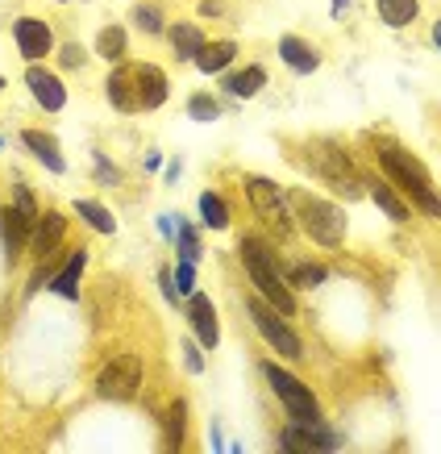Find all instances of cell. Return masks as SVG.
<instances>
[{
	"mask_svg": "<svg viewBox=\"0 0 441 454\" xmlns=\"http://www.w3.org/2000/svg\"><path fill=\"white\" fill-rule=\"evenodd\" d=\"M237 254H242V262H246L250 279H254V288L267 296V304H275L279 317H291V313H296V296H291L288 279L279 276V262H275V254H271V247H267L262 238L246 234V238H242V247H237Z\"/></svg>",
	"mask_w": 441,
	"mask_h": 454,
	"instance_id": "obj_3",
	"label": "cell"
},
{
	"mask_svg": "<svg viewBox=\"0 0 441 454\" xmlns=\"http://www.w3.org/2000/svg\"><path fill=\"white\" fill-rule=\"evenodd\" d=\"M200 13H205V17H217L220 13V0H205V4H200Z\"/></svg>",
	"mask_w": 441,
	"mask_h": 454,
	"instance_id": "obj_36",
	"label": "cell"
},
{
	"mask_svg": "<svg viewBox=\"0 0 441 454\" xmlns=\"http://www.w3.org/2000/svg\"><path fill=\"white\" fill-rule=\"evenodd\" d=\"M183 363H188V372H192V375L205 372V363H200V350H196L192 342H183Z\"/></svg>",
	"mask_w": 441,
	"mask_h": 454,
	"instance_id": "obj_33",
	"label": "cell"
},
{
	"mask_svg": "<svg viewBox=\"0 0 441 454\" xmlns=\"http://www.w3.org/2000/svg\"><path fill=\"white\" fill-rule=\"evenodd\" d=\"M17 213H21V217L26 221H38V208H34V196H29V188H17Z\"/></svg>",
	"mask_w": 441,
	"mask_h": 454,
	"instance_id": "obj_32",
	"label": "cell"
},
{
	"mask_svg": "<svg viewBox=\"0 0 441 454\" xmlns=\"http://www.w3.org/2000/svg\"><path fill=\"white\" fill-rule=\"evenodd\" d=\"M13 38H17V51L29 59V63H38L42 55H50V46H55V34L46 21H34V17H21L13 26Z\"/></svg>",
	"mask_w": 441,
	"mask_h": 454,
	"instance_id": "obj_11",
	"label": "cell"
},
{
	"mask_svg": "<svg viewBox=\"0 0 441 454\" xmlns=\"http://www.w3.org/2000/svg\"><path fill=\"white\" fill-rule=\"evenodd\" d=\"M83 262H88V250H75V254L67 259V267H63L55 279H46V284H50V292H58V296L75 301V296H80V271H83Z\"/></svg>",
	"mask_w": 441,
	"mask_h": 454,
	"instance_id": "obj_18",
	"label": "cell"
},
{
	"mask_svg": "<svg viewBox=\"0 0 441 454\" xmlns=\"http://www.w3.org/2000/svg\"><path fill=\"white\" fill-rule=\"evenodd\" d=\"M325 279V267H308V262H300L296 271H291V284H304V288H313V284H321Z\"/></svg>",
	"mask_w": 441,
	"mask_h": 454,
	"instance_id": "obj_30",
	"label": "cell"
},
{
	"mask_svg": "<svg viewBox=\"0 0 441 454\" xmlns=\"http://www.w3.org/2000/svg\"><path fill=\"white\" fill-rule=\"evenodd\" d=\"M21 138H26V146L34 154H38L42 163H46V171H55V176H63V171H67V163H63V154H58V146H55V138H50V134H38V129H26V134H21Z\"/></svg>",
	"mask_w": 441,
	"mask_h": 454,
	"instance_id": "obj_19",
	"label": "cell"
},
{
	"mask_svg": "<svg viewBox=\"0 0 441 454\" xmlns=\"http://www.w3.org/2000/svg\"><path fill=\"white\" fill-rule=\"evenodd\" d=\"M262 372H267V384L275 387L279 404L288 409L291 421H321V409H317V396L308 392V387L296 380L291 372H279V363H262Z\"/></svg>",
	"mask_w": 441,
	"mask_h": 454,
	"instance_id": "obj_7",
	"label": "cell"
},
{
	"mask_svg": "<svg viewBox=\"0 0 441 454\" xmlns=\"http://www.w3.org/2000/svg\"><path fill=\"white\" fill-rule=\"evenodd\" d=\"M246 196H250V205H254V213H259V221L271 234L291 238L296 221H291V208H288V192H279V184H271V179H246Z\"/></svg>",
	"mask_w": 441,
	"mask_h": 454,
	"instance_id": "obj_6",
	"label": "cell"
},
{
	"mask_svg": "<svg viewBox=\"0 0 441 454\" xmlns=\"http://www.w3.org/2000/svg\"><path fill=\"white\" fill-rule=\"evenodd\" d=\"M200 217H205V225H213V230H229V208H225V200H220L217 192L200 196Z\"/></svg>",
	"mask_w": 441,
	"mask_h": 454,
	"instance_id": "obj_25",
	"label": "cell"
},
{
	"mask_svg": "<svg viewBox=\"0 0 441 454\" xmlns=\"http://www.w3.org/2000/svg\"><path fill=\"white\" fill-rule=\"evenodd\" d=\"M138 384H142V363L134 355H121L104 363V372L97 380V392L104 400H134L138 396Z\"/></svg>",
	"mask_w": 441,
	"mask_h": 454,
	"instance_id": "obj_8",
	"label": "cell"
},
{
	"mask_svg": "<svg viewBox=\"0 0 441 454\" xmlns=\"http://www.w3.org/2000/svg\"><path fill=\"white\" fill-rule=\"evenodd\" d=\"M75 213H80L92 230H100V234H117V221H112V213L100 200H75Z\"/></svg>",
	"mask_w": 441,
	"mask_h": 454,
	"instance_id": "obj_23",
	"label": "cell"
},
{
	"mask_svg": "<svg viewBox=\"0 0 441 454\" xmlns=\"http://www.w3.org/2000/svg\"><path fill=\"white\" fill-rule=\"evenodd\" d=\"M291 217H296V225H300L304 234L313 238L317 247H342L345 242V230H350V221H345V213L333 200H321V196H308V192H291Z\"/></svg>",
	"mask_w": 441,
	"mask_h": 454,
	"instance_id": "obj_4",
	"label": "cell"
},
{
	"mask_svg": "<svg viewBox=\"0 0 441 454\" xmlns=\"http://www.w3.org/2000/svg\"><path fill=\"white\" fill-rule=\"evenodd\" d=\"M63 63H67V67H83V51L80 46H67V51H63Z\"/></svg>",
	"mask_w": 441,
	"mask_h": 454,
	"instance_id": "obj_35",
	"label": "cell"
},
{
	"mask_svg": "<svg viewBox=\"0 0 441 454\" xmlns=\"http://www.w3.org/2000/svg\"><path fill=\"white\" fill-rule=\"evenodd\" d=\"M200 46H205V34H200L196 26H175L171 29V51H175L180 59H196Z\"/></svg>",
	"mask_w": 441,
	"mask_h": 454,
	"instance_id": "obj_24",
	"label": "cell"
},
{
	"mask_svg": "<svg viewBox=\"0 0 441 454\" xmlns=\"http://www.w3.org/2000/svg\"><path fill=\"white\" fill-rule=\"evenodd\" d=\"M171 284H175V296H192L196 292V262L180 259V267L171 271Z\"/></svg>",
	"mask_w": 441,
	"mask_h": 454,
	"instance_id": "obj_28",
	"label": "cell"
},
{
	"mask_svg": "<svg viewBox=\"0 0 441 454\" xmlns=\"http://www.w3.org/2000/svg\"><path fill=\"white\" fill-rule=\"evenodd\" d=\"M308 163H313V171H317L329 188H337L342 196H362V179L359 171H354V163H350V154L342 151V146H333V142H313L308 146Z\"/></svg>",
	"mask_w": 441,
	"mask_h": 454,
	"instance_id": "obj_5",
	"label": "cell"
},
{
	"mask_svg": "<svg viewBox=\"0 0 441 454\" xmlns=\"http://www.w3.org/2000/svg\"><path fill=\"white\" fill-rule=\"evenodd\" d=\"M0 88H4V83H0Z\"/></svg>",
	"mask_w": 441,
	"mask_h": 454,
	"instance_id": "obj_39",
	"label": "cell"
},
{
	"mask_svg": "<svg viewBox=\"0 0 441 454\" xmlns=\"http://www.w3.org/2000/svg\"><path fill=\"white\" fill-rule=\"evenodd\" d=\"M345 9H350V0H333V17H342Z\"/></svg>",
	"mask_w": 441,
	"mask_h": 454,
	"instance_id": "obj_37",
	"label": "cell"
},
{
	"mask_svg": "<svg viewBox=\"0 0 441 454\" xmlns=\"http://www.w3.org/2000/svg\"><path fill=\"white\" fill-rule=\"evenodd\" d=\"M375 9H379V17H383L387 26H408L416 17V9H421V0H375Z\"/></svg>",
	"mask_w": 441,
	"mask_h": 454,
	"instance_id": "obj_22",
	"label": "cell"
},
{
	"mask_svg": "<svg viewBox=\"0 0 441 454\" xmlns=\"http://www.w3.org/2000/svg\"><path fill=\"white\" fill-rule=\"evenodd\" d=\"M97 167H100V184H121V171H117L109 159H100L97 154Z\"/></svg>",
	"mask_w": 441,
	"mask_h": 454,
	"instance_id": "obj_34",
	"label": "cell"
},
{
	"mask_svg": "<svg viewBox=\"0 0 441 454\" xmlns=\"http://www.w3.org/2000/svg\"><path fill=\"white\" fill-rule=\"evenodd\" d=\"M262 83H267V71H262V67H246V71L225 75V92H234V97H254V92H262Z\"/></svg>",
	"mask_w": 441,
	"mask_h": 454,
	"instance_id": "obj_21",
	"label": "cell"
},
{
	"mask_svg": "<svg viewBox=\"0 0 441 454\" xmlns=\"http://www.w3.org/2000/svg\"><path fill=\"white\" fill-rule=\"evenodd\" d=\"M134 21H138L142 29H151V34H159V29H163V17H159V9H146V4H138V9H134Z\"/></svg>",
	"mask_w": 441,
	"mask_h": 454,
	"instance_id": "obj_31",
	"label": "cell"
},
{
	"mask_svg": "<svg viewBox=\"0 0 441 454\" xmlns=\"http://www.w3.org/2000/svg\"><path fill=\"white\" fill-rule=\"evenodd\" d=\"M104 92H109V105L117 113H151L166 100V75L154 63H129V67L112 71Z\"/></svg>",
	"mask_w": 441,
	"mask_h": 454,
	"instance_id": "obj_1",
	"label": "cell"
},
{
	"mask_svg": "<svg viewBox=\"0 0 441 454\" xmlns=\"http://www.w3.org/2000/svg\"><path fill=\"white\" fill-rule=\"evenodd\" d=\"M367 192L375 196V205L383 208V213H387L391 221H408V213H413V208L404 205V200H400L396 192H391V188H387L383 179H371V184H367Z\"/></svg>",
	"mask_w": 441,
	"mask_h": 454,
	"instance_id": "obj_20",
	"label": "cell"
},
{
	"mask_svg": "<svg viewBox=\"0 0 441 454\" xmlns=\"http://www.w3.org/2000/svg\"><path fill=\"white\" fill-rule=\"evenodd\" d=\"M279 446L291 454H300V450H337L342 442L333 438L329 429H321V421H291V426L283 429Z\"/></svg>",
	"mask_w": 441,
	"mask_h": 454,
	"instance_id": "obj_10",
	"label": "cell"
},
{
	"mask_svg": "<svg viewBox=\"0 0 441 454\" xmlns=\"http://www.w3.org/2000/svg\"><path fill=\"white\" fill-rule=\"evenodd\" d=\"M0 146H4V138H0Z\"/></svg>",
	"mask_w": 441,
	"mask_h": 454,
	"instance_id": "obj_38",
	"label": "cell"
},
{
	"mask_svg": "<svg viewBox=\"0 0 441 454\" xmlns=\"http://www.w3.org/2000/svg\"><path fill=\"white\" fill-rule=\"evenodd\" d=\"M375 151H379V163H383L387 179L391 184H400L404 196H413L416 205L425 208L429 217H437V192H433V184H429V171L421 159H413V154L404 151V146H396L391 138H375Z\"/></svg>",
	"mask_w": 441,
	"mask_h": 454,
	"instance_id": "obj_2",
	"label": "cell"
},
{
	"mask_svg": "<svg viewBox=\"0 0 441 454\" xmlns=\"http://www.w3.org/2000/svg\"><path fill=\"white\" fill-rule=\"evenodd\" d=\"M279 59H283L291 71H300V75H313V71L321 67V55L313 46H304L300 38H279Z\"/></svg>",
	"mask_w": 441,
	"mask_h": 454,
	"instance_id": "obj_16",
	"label": "cell"
},
{
	"mask_svg": "<svg viewBox=\"0 0 441 454\" xmlns=\"http://www.w3.org/2000/svg\"><path fill=\"white\" fill-rule=\"evenodd\" d=\"M250 317H254L259 333L267 338V346H275L283 358H300V338H296L288 321H279V313H271L262 301H250Z\"/></svg>",
	"mask_w": 441,
	"mask_h": 454,
	"instance_id": "obj_9",
	"label": "cell"
},
{
	"mask_svg": "<svg viewBox=\"0 0 441 454\" xmlns=\"http://www.w3.org/2000/svg\"><path fill=\"white\" fill-rule=\"evenodd\" d=\"M188 321H192V333L200 346H213L220 342V321H217V309H213V301L208 296H200V292H192L188 296Z\"/></svg>",
	"mask_w": 441,
	"mask_h": 454,
	"instance_id": "obj_12",
	"label": "cell"
},
{
	"mask_svg": "<svg viewBox=\"0 0 441 454\" xmlns=\"http://www.w3.org/2000/svg\"><path fill=\"white\" fill-rule=\"evenodd\" d=\"M234 59H237L234 42H205V46L196 51V67L205 71V75H213V71H225Z\"/></svg>",
	"mask_w": 441,
	"mask_h": 454,
	"instance_id": "obj_17",
	"label": "cell"
},
{
	"mask_svg": "<svg viewBox=\"0 0 441 454\" xmlns=\"http://www.w3.org/2000/svg\"><path fill=\"white\" fill-rule=\"evenodd\" d=\"M183 421H188V404L175 400V404H171V413H166V426H163V438H166L171 450H180L183 446Z\"/></svg>",
	"mask_w": 441,
	"mask_h": 454,
	"instance_id": "obj_26",
	"label": "cell"
},
{
	"mask_svg": "<svg viewBox=\"0 0 441 454\" xmlns=\"http://www.w3.org/2000/svg\"><path fill=\"white\" fill-rule=\"evenodd\" d=\"M63 234H67V221L58 217V213H46V217L34 221V230H29V247H34V254H50V250H58V242H63Z\"/></svg>",
	"mask_w": 441,
	"mask_h": 454,
	"instance_id": "obj_14",
	"label": "cell"
},
{
	"mask_svg": "<svg viewBox=\"0 0 441 454\" xmlns=\"http://www.w3.org/2000/svg\"><path fill=\"white\" fill-rule=\"evenodd\" d=\"M26 83H29V92H34V100H38L46 113H58L63 105H67V88L50 75V71H42V67H29L26 71Z\"/></svg>",
	"mask_w": 441,
	"mask_h": 454,
	"instance_id": "obj_13",
	"label": "cell"
},
{
	"mask_svg": "<svg viewBox=\"0 0 441 454\" xmlns=\"http://www.w3.org/2000/svg\"><path fill=\"white\" fill-rule=\"evenodd\" d=\"M188 117H192V121H217V117H220V105L213 97H192V105H188Z\"/></svg>",
	"mask_w": 441,
	"mask_h": 454,
	"instance_id": "obj_29",
	"label": "cell"
},
{
	"mask_svg": "<svg viewBox=\"0 0 441 454\" xmlns=\"http://www.w3.org/2000/svg\"><path fill=\"white\" fill-rule=\"evenodd\" d=\"M29 230H34V221H26L17 208H4V213H0V238H4V254H9V259L21 254V247L29 242Z\"/></svg>",
	"mask_w": 441,
	"mask_h": 454,
	"instance_id": "obj_15",
	"label": "cell"
},
{
	"mask_svg": "<svg viewBox=\"0 0 441 454\" xmlns=\"http://www.w3.org/2000/svg\"><path fill=\"white\" fill-rule=\"evenodd\" d=\"M125 46H129V38H125V29L121 26H109V29H100V42H97V51L104 59H121L125 55Z\"/></svg>",
	"mask_w": 441,
	"mask_h": 454,
	"instance_id": "obj_27",
	"label": "cell"
}]
</instances>
